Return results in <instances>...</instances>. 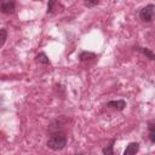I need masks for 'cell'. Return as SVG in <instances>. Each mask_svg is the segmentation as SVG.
Segmentation results:
<instances>
[{"instance_id": "obj_1", "label": "cell", "mask_w": 155, "mask_h": 155, "mask_svg": "<svg viewBox=\"0 0 155 155\" xmlns=\"http://www.w3.org/2000/svg\"><path fill=\"white\" fill-rule=\"evenodd\" d=\"M67 145V137L63 132H54L47 139V147L52 150H62Z\"/></svg>"}, {"instance_id": "obj_2", "label": "cell", "mask_w": 155, "mask_h": 155, "mask_svg": "<svg viewBox=\"0 0 155 155\" xmlns=\"http://www.w3.org/2000/svg\"><path fill=\"white\" fill-rule=\"evenodd\" d=\"M154 10H155V6L154 4H149L147 6H144L140 11H139V18L145 22V23H149L153 21V17H154Z\"/></svg>"}, {"instance_id": "obj_3", "label": "cell", "mask_w": 155, "mask_h": 155, "mask_svg": "<svg viewBox=\"0 0 155 155\" xmlns=\"http://www.w3.org/2000/svg\"><path fill=\"white\" fill-rule=\"evenodd\" d=\"M16 10V2L11 0H0V12L12 15Z\"/></svg>"}, {"instance_id": "obj_4", "label": "cell", "mask_w": 155, "mask_h": 155, "mask_svg": "<svg viewBox=\"0 0 155 155\" xmlns=\"http://www.w3.org/2000/svg\"><path fill=\"white\" fill-rule=\"evenodd\" d=\"M107 107H109V108H111V109H115V110L121 111V110H124V109H125V107H126V102H125L124 99L109 101V102L107 103Z\"/></svg>"}, {"instance_id": "obj_5", "label": "cell", "mask_w": 155, "mask_h": 155, "mask_svg": "<svg viewBox=\"0 0 155 155\" xmlns=\"http://www.w3.org/2000/svg\"><path fill=\"white\" fill-rule=\"evenodd\" d=\"M138 149H139V144L137 142H131L126 147V149L124 151V155H136L138 153Z\"/></svg>"}, {"instance_id": "obj_6", "label": "cell", "mask_w": 155, "mask_h": 155, "mask_svg": "<svg viewBox=\"0 0 155 155\" xmlns=\"http://www.w3.org/2000/svg\"><path fill=\"white\" fill-rule=\"evenodd\" d=\"M114 143H115V140L114 139H111L110 142H109V144H107L103 149H102V151H103V155H113L114 154Z\"/></svg>"}, {"instance_id": "obj_7", "label": "cell", "mask_w": 155, "mask_h": 155, "mask_svg": "<svg viewBox=\"0 0 155 155\" xmlns=\"http://www.w3.org/2000/svg\"><path fill=\"white\" fill-rule=\"evenodd\" d=\"M136 50H138L139 52H142V53H143L144 56H147L149 59H151V61L155 59V54H154V52H153L151 50H149V48H147V47H139V46H138Z\"/></svg>"}, {"instance_id": "obj_8", "label": "cell", "mask_w": 155, "mask_h": 155, "mask_svg": "<svg viewBox=\"0 0 155 155\" xmlns=\"http://www.w3.org/2000/svg\"><path fill=\"white\" fill-rule=\"evenodd\" d=\"M36 62L40 63V64H50V59L46 56V53H44V52H40L36 56Z\"/></svg>"}, {"instance_id": "obj_9", "label": "cell", "mask_w": 155, "mask_h": 155, "mask_svg": "<svg viewBox=\"0 0 155 155\" xmlns=\"http://www.w3.org/2000/svg\"><path fill=\"white\" fill-rule=\"evenodd\" d=\"M92 58H96V54L92 53V52H86V51H84V52L80 53V61H81V62L90 61V59H92Z\"/></svg>"}, {"instance_id": "obj_10", "label": "cell", "mask_w": 155, "mask_h": 155, "mask_svg": "<svg viewBox=\"0 0 155 155\" xmlns=\"http://www.w3.org/2000/svg\"><path fill=\"white\" fill-rule=\"evenodd\" d=\"M149 138H150L151 143L155 142V126H154V121L153 120L149 122Z\"/></svg>"}, {"instance_id": "obj_11", "label": "cell", "mask_w": 155, "mask_h": 155, "mask_svg": "<svg viewBox=\"0 0 155 155\" xmlns=\"http://www.w3.org/2000/svg\"><path fill=\"white\" fill-rule=\"evenodd\" d=\"M6 39H7V30L5 28H1L0 29V47L5 44Z\"/></svg>"}, {"instance_id": "obj_12", "label": "cell", "mask_w": 155, "mask_h": 155, "mask_svg": "<svg viewBox=\"0 0 155 155\" xmlns=\"http://www.w3.org/2000/svg\"><path fill=\"white\" fill-rule=\"evenodd\" d=\"M98 4H99V1H97V0H94V1H85V6H87V7H92V6H96Z\"/></svg>"}, {"instance_id": "obj_13", "label": "cell", "mask_w": 155, "mask_h": 155, "mask_svg": "<svg viewBox=\"0 0 155 155\" xmlns=\"http://www.w3.org/2000/svg\"><path fill=\"white\" fill-rule=\"evenodd\" d=\"M56 5V1H50L48 2V5H47V12L48 13H51L52 11H53V6Z\"/></svg>"}, {"instance_id": "obj_14", "label": "cell", "mask_w": 155, "mask_h": 155, "mask_svg": "<svg viewBox=\"0 0 155 155\" xmlns=\"http://www.w3.org/2000/svg\"><path fill=\"white\" fill-rule=\"evenodd\" d=\"M79 155H82V154H79Z\"/></svg>"}]
</instances>
